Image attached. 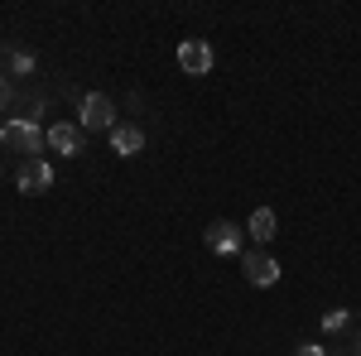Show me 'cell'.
I'll use <instances>...</instances> for the list:
<instances>
[{
    "label": "cell",
    "mask_w": 361,
    "mask_h": 356,
    "mask_svg": "<svg viewBox=\"0 0 361 356\" xmlns=\"http://www.w3.org/2000/svg\"><path fill=\"white\" fill-rule=\"evenodd\" d=\"M0 140H5L10 149L29 154V159H39V149L49 145V135H44L34 121H0Z\"/></svg>",
    "instance_id": "obj_1"
},
{
    "label": "cell",
    "mask_w": 361,
    "mask_h": 356,
    "mask_svg": "<svg viewBox=\"0 0 361 356\" xmlns=\"http://www.w3.org/2000/svg\"><path fill=\"white\" fill-rule=\"evenodd\" d=\"M212 63H217V54H212L207 39H183V44H178V68H183L188 78H207Z\"/></svg>",
    "instance_id": "obj_2"
},
{
    "label": "cell",
    "mask_w": 361,
    "mask_h": 356,
    "mask_svg": "<svg viewBox=\"0 0 361 356\" xmlns=\"http://www.w3.org/2000/svg\"><path fill=\"white\" fill-rule=\"evenodd\" d=\"M121 121H116V106L106 92H92L82 97V130H116Z\"/></svg>",
    "instance_id": "obj_3"
},
{
    "label": "cell",
    "mask_w": 361,
    "mask_h": 356,
    "mask_svg": "<svg viewBox=\"0 0 361 356\" xmlns=\"http://www.w3.org/2000/svg\"><path fill=\"white\" fill-rule=\"evenodd\" d=\"M241 270H246V284H255V289H270V284H279V260L270 255V250H246Z\"/></svg>",
    "instance_id": "obj_4"
},
{
    "label": "cell",
    "mask_w": 361,
    "mask_h": 356,
    "mask_svg": "<svg viewBox=\"0 0 361 356\" xmlns=\"http://www.w3.org/2000/svg\"><path fill=\"white\" fill-rule=\"evenodd\" d=\"M202 241H207L212 255H236V250H241V226H236V221H226V217H217V221H207Z\"/></svg>",
    "instance_id": "obj_5"
},
{
    "label": "cell",
    "mask_w": 361,
    "mask_h": 356,
    "mask_svg": "<svg viewBox=\"0 0 361 356\" xmlns=\"http://www.w3.org/2000/svg\"><path fill=\"white\" fill-rule=\"evenodd\" d=\"M44 135H49V149H54V154H82L87 130H82V125H73V121H58V125H49Z\"/></svg>",
    "instance_id": "obj_6"
},
{
    "label": "cell",
    "mask_w": 361,
    "mask_h": 356,
    "mask_svg": "<svg viewBox=\"0 0 361 356\" xmlns=\"http://www.w3.org/2000/svg\"><path fill=\"white\" fill-rule=\"evenodd\" d=\"M54 188V168L44 164V159H29L25 168H20V192H29V197H39V192Z\"/></svg>",
    "instance_id": "obj_7"
},
{
    "label": "cell",
    "mask_w": 361,
    "mask_h": 356,
    "mask_svg": "<svg viewBox=\"0 0 361 356\" xmlns=\"http://www.w3.org/2000/svg\"><path fill=\"white\" fill-rule=\"evenodd\" d=\"M111 149L121 154V159L140 154V149H145V130H140V125H116L111 130Z\"/></svg>",
    "instance_id": "obj_8"
},
{
    "label": "cell",
    "mask_w": 361,
    "mask_h": 356,
    "mask_svg": "<svg viewBox=\"0 0 361 356\" xmlns=\"http://www.w3.org/2000/svg\"><path fill=\"white\" fill-rule=\"evenodd\" d=\"M246 231L260 241V246H265V241H275V236H279V217L270 212V207H255V212H250V221H246Z\"/></svg>",
    "instance_id": "obj_9"
},
{
    "label": "cell",
    "mask_w": 361,
    "mask_h": 356,
    "mask_svg": "<svg viewBox=\"0 0 361 356\" xmlns=\"http://www.w3.org/2000/svg\"><path fill=\"white\" fill-rule=\"evenodd\" d=\"M323 332H328V337H342V332H352V313H347V308H333V313H323Z\"/></svg>",
    "instance_id": "obj_10"
},
{
    "label": "cell",
    "mask_w": 361,
    "mask_h": 356,
    "mask_svg": "<svg viewBox=\"0 0 361 356\" xmlns=\"http://www.w3.org/2000/svg\"><path fill=\"white\" fill-rule=\"evenodd\" d=\"M5 73H34V54H25V49H5Z\"/></svg>",
    "instance_id": "obj_11"
},
{
    "label": "cell",
    "mask_w": 361,
    "mask_h": 356,
    "mask_svg": "<svg viewBox=\"0 0 361 356\" xmlns=\"http://www.w3.org/2000/svg\"><path fill=\"white\" fill-rule=\"evenodd\" d=\"M5 111H15V82L0 73V116H5Z\"/></svg>",
    "instance_id": "obj_12"
},
{
    "label": "cell",
    "mask_w": 361,
    "mask_h": 356,
    "mask_svg": "<svg viewBox=\"0 0 361 356\" xmlns=\"http://www.w3.org/2000/svg\"><path fill=\"white\" fill-rule=\"evenodd\" d=\"M294 356H328V352H323L318 342H304V347H299V352H294Z\"/></svg>",
    "instance_id": "obj_13"
},
{
    "label": "cell",
    "mask_w": 361,
    "mask_h": 356,
    "mask_svg": "<svg viewBox=\"0 0 361 356\" xmlns=\"http://www.w3.org/2000/svg\"><path fill=\"white\" fill-rule=\"evenodd\" d=\"M352 356H361V332H357V347H352Z\"/></svg>",
    "instance_id": "obj_14"
}]
</instances>
